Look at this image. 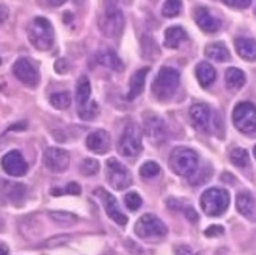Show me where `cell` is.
<instances>
[{"mask_svg": "<svg viewBox=\"0 0 256 255\" xmlns=\"http://www.w3.org/2000/svg\"><path fill=\"white\" fill-rule=\"evenodd\" d=\"M101 32L109 38H118L124 30V14L116 0H104L102 16L100 19Z\"/></svg>", "mask_w": 256, "mask_h": 255, "instance_id": "cell-1", "label": "cell"}, {"mask_svg": "<svg viewBox=\"0 0 256 255\" xmlns=\"http://www.w3.org/2000/svg\"><path fill=\"white\" fill-rule=\"evenodd\" d=\"M26 35L30 42L40 52L50 50L54 42V30L48 19L34 18L26 27Z\"/></svg>", "mask_w": 256, "mask_h": 255, "instance_id": "cell-2", "label": "cell"}, {"mask_svg": "<svg viewBox=\"0 0 256 255\" xmlns=\"http://www.w3.org/2000/svg\"><path fill=\"white\" fill-rule=\"evenodd\" d=\"M170 168L177 176L191 177L199 168V156L194 149L186 146L174 148L170 156Z\"/></svg>", "mask_w": 256, "mask_h": 255, "instance_id": "cell-3", "label": "cell"}, {"mask_svg": "<svg viewBox=\"0 0 256 255\" xmlns=\"http://www.w3.org/2000/svg\"><path fill=\"white\" fill-rule=\"evenodd\" d=\"M180 84V73L172 67H162L152 83V94L160 101H168Z\"/></svg>", "mask_w": 256, "mask_h": 255, "instance_id": "cell-4", "label": "cell"}, {"mask_svg": "<svg viewBox=\"0 0 256 255\" xmlns=\"http://www.w3.org/2000/svg\"><path fill=\"white\" fill-rule=\"evenodd\" d=\"M230 205V194L222 188H208L200 196V207L208 216H219L227 212Z\"/></svg>", "mask_w": 256, "mask_h": 255, "instance_id": "cell-5", "label": "cell"}, {"mask_svg": "<svg viewBox=\"0 0 256 255\" xmlns=\"http://www.w3.org/2000/svg\"><path fill=\"white\" fill-rule=\"evenodd\" d=\"M143 149V143H142V129L138 128V125L135 123H129L122 137H120L118 142V151L120 154H123L126 157H134L138 156Z\"/></svg>", "mask_w": 256, "mask_h": 255, "instance_id": "cell-6", "label": "cell"}, {"mask_svg": "<svg viewBox=\"0 0 256 255\" xmlns=\"http://www.w3.org/2000/svg\"><path fill=\"white\" fill-rule=\"evenodd\" d=\"M233 125L238 131L252 134L256 131V106L250 101H240L233 109Z\"/></svg>", "mask_w": 256, "mask_h": 255, "instance_id": "cell-7", "label": "cell"}, {"mask_svg": "<svg viewBox=\"0 0 256 255\" xmlns=\"http://www.w3.org/2000/svg\"><path fill=\"white\" fill-rule=\"evenodd\" d=\"M135 233L143 239H158L168 233V227L156 215L146 213L135 224Z\"/></svg>", "mask_w": 256, "mask_h": 255, "instance_id": "cell-8", "label": "cell"}, {"mask_svg": "<svg viewBox=\"0 0 256 255\" xmlns=\"http://www.w3.org/2000/svg\"><path fill=\"white\" fill-rule=\"evenodd\" d=\"M108 181L115 190H124L132 184V174L118 159L110 157L108 159Z\"/></svg>", "mask_w": 256, "mask_h": 255, "instance_id": "cell-9", "label": "cell"}, {"mask_svg": "<svg viewBox=\"0 0 256 255\" xmlns=\"http://www.w3.org/2000/svg\"><path fill=\"white\" fill-rule=\"evenodd\" d=\"M144 134L152 145H162L168 137V128L163 120L156 114L144 115Z\"/></svg>", "mask_w": 256, "mask_h": 255, "instance_id": "cell-10", "label": "cell"}, {"mask_svg": "<svg viewBox=\"0 0 256 255\" xmlns=\"http://www.w3.org/2000/svg\"><path fill=\"white\" fill-rule=\"evenodd\" d=\"M44 163L50 173H62L70 163V156L62 148H47L44 153Z\"/></svg>", "mask_w": 256, "mask_h": 255, "instance_id": "cell-11", "label": "cell"}, {"mask_svg": "<svg viewBox=\"0 0 256 255\" xmlns=\"http://www.w3.org/2000/svg\"><path fill=\"white\" fill-rule=\"evenodd\" d=\"M95 193L101 198L104 210H106L108 216L112 221H115L118 226H126V224H128V216L122 212V208H120L118 201H116V198L114 196V194L109 193L108 190H104V188H96Z\"/></svg>", "mask_w": 256, "mask_h": 255, "instance_id": "cell-12", "label": "cell"}, {"mask_svg": "<svg viewBox=\"0 0 256 255\" xmlns=\"http://www.w3.org/2000/svg\"><path fill=\"white\" fill-rule=\"evenodd\" d=\"M14 75L18 77V80L30 87H34L39 83V73L36 70V67L32 64V61L26 58H20L14 63Z\"/></svg>", "mask_w": 256, "mask_h": 255, "instance_id": "cell-13", "label": "cell"}, {"mask_svg": "<svg viewBox=\"0 0 256 255\" xmlns=\"http://www.w3.org/2000/svg\"><path fill=\"white\" fill-rule=\"evenodd\" d=\"M2 168L10 176L20 177L28 171V165H26L22 153L18 151V149H14V151H10L2 157Z\"/></svg>", "mask_w": 256, "mask_h": 255, "instance_id": "cell-14", "label": "cell"}, {"mask_svg": "<svg viewBox=\"0 0 256 255\" xmlns=\"http://www.w3.org/2000/svg\"><path fill=\"white\" fill-rule=\"evenodd\" d=\"M194 21L205 33H216L222 27V22L216 16H213V13L205 7H199L194 10Z\"/></svg>", "mask_w": 256, "mask_h": 255, "instance_id": "cell-15", "label": "cell"}, {"mask_svg": "<svg viewBox=\"0 0 256 255\" xmlns=\"http://www.w3.org/2000/svg\"><path fill=\"white\" fill-rule=\"evenodd\" d=\"M190 120L196 129L206 131L210 123H212V109L205 103L192 104L190 108Z\"/></svg>", "mask_w": 256, "mask_h": 255, "instance_id": "cell-16", "label": "cell"}, {"mask_svg": "<svg viewBox=\"0 0 256 255\" xmlns=\"http://www.w3.org/2000/svg\"><path fill=\"white\" fill-rule=\"evenodd\" d=\"M86 146L92 153H96V154L108 153L109 148H110V137H109V134L106 131H102V129L94 131L92 134H88V136H87Z\"/></svg>", "mask_w": 256, "mask_h": 255, "instance_id": "cell-17", "label": "cell"}, {"mask_svg": "<svg viewBox=\"0 0 256 255\" xmlns=\"http://www.w3.org/2000/svg\"><path fill=\"white\" fill-rule=\"evenodd\" d=\"M149 73V67H143L140 70H137L132 78L129 81V92H128V100H134L138 95H142V92L144 91V84H146V77Z\"/></svg>", "mask_w": 256, "mask_h": 255, "instance_id": "cell-18", "label": "cell"}, {"mask_svg": "<svg viewBox=\"0 0 256 255\" xmlns=\"http://www.w3.org/2000/svg\"><path fill=\"white\" fill-rule=\"evenodd\" d=\"M236 208L242 216L253 218L256 212V201L253 194L250 191H240L236 198Z\"/></svg>", "mask_w": 256, "mask_h": 255, "instance_id": "cell-19", "label": "cell"}, {"mask_svg": "<svg viewBox=\"0 0 256 255\" xmlns=\"http://www.w3.org/2000/svg\"><path fill=\"white\" fill-rule=\"evenodd\" d=\"M234 49L246 61H256V41L250 38H236Z\"/></svg>", "mask_w": 256, "mask_h": 255, "instance_id": "cell-20", "label": "cell"}, {"mask_svg": "<svg viewBox=\"0 0 256 255\" xmlns=\"http://www.w3.org/2000/svg\"><path fill=\"white\" fill-rule=\"evenodd\" d=\"M0 191H2L12 204H18L19 205L24 201V198H25L26 188L22 184L2 181V182H0Z\"/></svg>", "mask_w": 256, "mask_h": 255, "instance_id": "cell-21", "label": "cell"}, {"mask_svg": "<svg viewBox=\"0 0 256 255\" xmlns=\"http://www.w3.org/2000/svg\"><path fill=\"white\" fill-rule=\"evenodd\" d=\"M205 56L208 59H213V61L218 63H227L230 61V50L227 49L224 42H213V44H208L206 49H205Z\"/></svg>", "mask_w": 256, "mask_h": 255, "instance_id": "cell-22", "label": "cell"}, {"mask_svg": "<svg viewBox=\"0 0 256 255\" xmlns=\"http://www.w3.org/2000/svg\"><path fill=\"white\" fill-rule=\"evenodd\" d=\"M246 80V73L238 67H232L225 72V86L230 92H238L239 89H242Z\"/></svg>", "mask_w": 256, "mask_h": 255, "instance_id": "cell-23", "label": "cell"}, {"mask_svg": "<svg viewBox=\"0 0 256 255\" xmlns=\"http://www.w3.org/2000/svg\"><path fill=\"white\" fill-rule=\"evenodd\" d=\"M188 39L186 32L182 27H170L164 32V46L168 49H178L180 44Z\"/></svg>", "mask_w": 256, "mask_h": 255, "instance_id": "cell-24", "label": "cell"}, {"mask_svg": "<svg viewBox=\"0 0 256 255\" xmlns=\"http://www.w3.org/2000/svg\"><path fill=\"white\" fill-rule=\"evenodd\" d=\"M196 77H198L202 87H210L216 80V70L210 63H199L196 67Z\"/></svg>", "mask_w": 256, "mask_h": 255, "instance_id": "cell-25", "label": "cell"}, {"mask_svg": "<svg viewBox=\"0 0 256 255\" xmlns=\"http://www.w3.org/2000/svg\"><path fill=\"white\" fill-rule=\"evenodd\" d=\"M96 61L102 66H106L115 72H122L123 70V63H122V59H120L116 56L115 52L112 50H102L96 55Z\"/></svg>", "mask_w": 256, "mask_h": 255, "instance_id": "cell-26", "label": "cell"}, {"mask_svg": "<svg viewBox=\"0 0 256 255\" xmlns=\"http://www.w3.org/2000/svg\"><path fill=\"white\" fill-rule=\"evenodd\" d=\"M90 94H92V86H90L88 78L87 77H81L78 80V84H76V103H78L80 109L84 108L86 104L88 103Z\"/></svg>", "mask_w": 256, "mask_h": 255, "instance_id": "cell-27", "label": "cell"}, {"mask_svg": "<svg viewBox=\"0 0 256 255\" xmlns=\"http://www.w3.org/2000/svg\"><path fill=\"white\" fill-rule=\"evenodd\" d=\"M230 160L233 165H236L238 168H244V167H248L250 156L244 148H234L230 153Z\"/></svg>", "mask_w": 256, "mask_h": 255, "instance_id": "cell-28", "label": "cell"}, {"mask_svg": "<svg viewBox=\"0 0 256 255\" xmlns=\"http://www.w3.org/2000/svg\"><path fill=\"white\" fill-rule=\"evenodd\" d=\"M182 11V0H166L162 7V14L164 18H176Z\"/></svg>", "mask_w": 256, "mask_h": 255, "instance_id": "cell-29", "label": "cell"}, {"mask_svg": "<svg viewBox=\"0 0 256 255\" xmlns=\"http://www.w3.org/2000/svg\"><path fill=\"white\" fill-rule=\"evenodd\" d=\"M50 103L56 109H67L72 104V97L68 92H54L50 97Z\"/></svg>", "mask_w": 256, "mask_h": 255, "instance_id": "cell-30", "label": "cell"}, {"mask_svg": "<svg viewBox=\"0 0 256 255\" xmlns=\"http://www.w3.org/2000/svg\"><path fill=\"white\" fill-rule=\"evenodd\" d=\"M50 218L58 224H62V226H72L78 221L76 215L68 212H50Z\"/></svg>", "mask_w": 256, "mask_h": 255, "instance_id": "cell-31", "label": "cell"}, {"mask_svg": "<svg viewBox=\"0 0 256 255\" xmlns=\"http://www.w3.org/2000/svg\"><path fill=\"white\" fill-rule=\"evenodd\" d=\"M81 173L84 176H94L100 171V162L96 159L92 157H87L81 162V167H80Z\"/></svg>", "mask_w": 256, "mask_h": 255, "instance_id": "cell-32", "label": "cell"}, {"mask_svg": "<svg viewBox=\"0 0 256 255\" xmlns=\"http://www.w3.org/2000/svg\"><path fill=\"white\" fill-rule=\"evenodd\" d=\"M98 114H100V106L96 104V101H88L84 108L80 109V117L82 120H94L96 118Z\"/></svg>", "mask_w": 256, "mask_h": 255, "instance_id": "cell-33", "label": "cell"}, {"mask_svg": "<svg viewBox=\"0 0 256 255\" xmlns=\"http://www.w3.org/2000/svg\"><path fill=\"white\" fill-rule=\"evenodd\" d=\"M140 174L143 177H156L160 174V165L157 162H152V160L144 162L140 168Z\"/></svg>", "mask_w": 256, "mask_h": 255, "instance_id": "cell-34", "label": "cell"}, {"mask_svg": "<svg viewBox=\"0 0 256 255\" xmlns=\"http://www.w3.org/2000/svg\"><path fill=\"white\" fill-rule=\"evenodd\" d=\"M124 204L128 205L129 210L135 212V210H138L142 207L143 199H142V196L137 191H129V193H126V196H124Z\"/></svg>", "mask_w": 256, "mask_h": 255, "instance_id": "cell-35", "label": "cell"}, {"mask_svg": "<svg viewBox=\"0 0 256 255\" xmlns=\"http://www.w3.org/2000/svg\"><path fill=\"white\" fill-rule=\"evenodd\" d=\"M212 173H213V168L212 167H206L205 168V171H204V174H200V176H191L190 179H191V185H200V184H204V182H206L208 181V177L212 176Z\"/></svg>", "mask_w": 256, "mask_h": 255, "instance_id": "cell-36", "label": "cell"}, {"mask_svg": "<svg viewBox=\"0 0 256 255\" xmlns=\"http://www.w3.org/2000/svg\"><path fill=\"white\" fill-rule=\"evenodd\" d=\"M222 2L227 7L238 8V10H246L252 5V0H222Z\"/></svg>", "mask_w": 256, "mask_h": 255, "instance_id": "cell-37", "label": "cell"}, {"mask_svg": "<svg viewBox=\"0 0 256 255\" xmlns=\"http://www.w3.org/2000/svg\"><path fill=\"white\" fill-rule=\"evenodd\" d=\"M220 235H224V227H222V226H210V227L205 230V236H208V238L220 236Z\"/></svg>", "mask_w": 256, "mask_h": 255, "instance_id": "cell-38", "label": "cell"}, {"mask_svg": "<svg viewBox=\"0 0 256 255\" xmlns=\"http://www.w3.org/2000/svg\"><path fill=\"white\" fill-rule=\"evenodd\" d=\"M54 70L58 73H67L68 72V63H67V59H58V61L54 63Z\"/></svg>", "mask_w": 256, "mask_h": 255, "instance_id": "cell-39", "label": "cell"}, {"mask_svg": "<svg viewBox=\"0 0 256 255\" xmlns=\"http://www.w3.org/2000/svg\"><path fill=\"white\" fill-rule=\"evenodd\" d=\"M66 193H68V194H81V187H80V184H76V182H70L68 185H67V188H66Z\"/></svg>", "mask_w": 256, "mask_h": 255, "instance_id": "cell-40", "label": "cell"}, {"mask_svg": "<svg viewBox=\"0 0 256 255\" xmlns=\"http://www.w3.org/2000/svg\"><path fill=\"white\" fill-rule=\"evenodd\" d=\"M176 255H194L188 246H178L176 247Z\"/></svg>", "mask_w": 256, "mask_h": 255, "instance_id": "cell-41", "label": "cell"}, {"mask_svg": "<svg viewBox=\"0 0 256 255\" xmlns=\"http://www.w3.org/2000/svg\"><path fill=\"white\" fill-rule=\"evenodd\" d=\"M8 8L5 5H0V24H4L8 19Z\"/></svg>", "mask_w": 256, "mask_h": 255, "instance_id": "cell-42", "label": "cell"}, {"mask_svg": "<svg viewBox=\"0 0 256 255\" xmlns=\"http://www.w3.org/2000/svg\"><path fill=\"white\" fill-rule=\"evenodd\" d=\"M48 2L53 5V7H59V5H62V4H66L67 0H48Z\"/></svg>", "mask_w": 256, "mask_h": 255, "instance_id": "cell-43", "label": "cell"}, {"mask_svg": "<svg viewBox=\"0 0 256 255\" xmlns=\"http://www.w3.org/2000/svg\"><path fill=\"white\" fill-rule=\"evenodd\" d=\"M0 255H8V247L6 246H0Z\"/></svg>", "mask_w": 256, "mask_h": 255, "instance_id": "cell-44", "label": "cell"}, {"mask_svg": "<svg viewBox=\"0 0 256 255\" xmlns=\"http://www.w3.org/2000/svg\"><path fill=\"white\" fill-rule=\"evenodd\" d=\"M74 2H76V4H82V2H84V0H74Z\"/></svg>", "mask_w": 256, "mask_h": 255, "instance_id": "cell-45", "label": "cell"}, {"mask_svg": "<svg viewBox=\"0 0 256 255\" xmlns=\"http://www.w3.org/2000/svg\"><path fill=\"white\" fill-rule=\"evenodd\" d=\"M253 153H254V157H256V146H254V149H253Z\"/></svg>", "mask_w": 256, "mask_h": 255, "instance_id": "cell-46", "label": "cell"}]
</instances>
